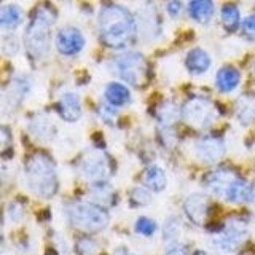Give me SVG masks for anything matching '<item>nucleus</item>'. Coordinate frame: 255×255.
I'll return each instance as SVG.
<instances>
[{
    "mask_svg": "<svg viewBox=\"0 0 255 255\" xmlns=\"http://www.w3.org/2000/svg\"><path fill=\"white\" fill-rule=\"evenodd\" d=\"M98 29L104 45L114 50H123L134 42L137 34V22L128 8L117 3H107L99 11Z\"/></svg>",
    "mask_w": 255,
    "mask_h": 255,
    "instance_id": "1",
    "label": "nucleus"
},
{
    "mask_svg": "<svg viewBox=\"0 0 255 255\" xmlns=\"http://www.w3.org/2000/svg\"><path fill=\"white\" fill-rule=\"evenodd\" d=\"M56 10L48 3L38 5L32 13L24 32V45L30 59L40 61L50 51L51 27L56 22Z\"/></svg>",
    "mask_w": 255,
    "mask_h": 255,
    "instance_id": "2",
    "label": "nucleus"
},
{
    "mask_svg": "<svg viewBox=\"0 0 255 255\" xmlns=\"http://www.w3.org/2000/svg\"><path fill=\"white\" fill-rule=\"evenodd\" d=\"M204 185L211 193L217 195L230 203H249L252 185L230 167H219L204 177Z\"/></svg>",
    "mask_w": 255,
    "mask_h": 255,
    "instance_id": "3",
    "label": "nucleus"
},
{
    "mask_svg": "<svg viewBox=\"0 0 255 255\" xmlns=\"http://www.w3.org/2000/svg\"><path fill=\"white\" fill-rule=\"evenodd\" d=\"M27 187L32 193H35L40 198H53L58 191V174L53 159L45 153H34L27 158L26 166Z\"/></svg>",
    "mask_w": 255,
    "mask_h": 255,
    "instance_id": "4",
    "label": "nucleus"
},
{
    "mask_svg": "<svg viewBox=\"0 0 255 255\" xmlns=\"http://www.w3.org/2000/svg\"><path fill=\"white\" fill-rule=\"evenodd\" d=\"M70 225L83 233H98L109 225V212L106 207L94 203H74L67 207Z\"/></svg>",
    "mask_w": 255,
    "mask_h": 255,
    "instance_id": "5",
    "label": "nucleus"
},
{
    "mask_svg": "<svg viewBox=\"0 0 255 255\" xmlns=\"http://www.w3.org/2000/svg\"><path fill=\"white\" fill-rule=\"evenodd\" d=\"M112 66H114L117 75L125 80L128 85L140 88L147 83L148 66L145 58L137 51H128L123 54H118L112 61Z\"/></svg>",
    "mask_w": 255,
    "mask_h": 255,
    "instance_id": "6",
    "label": "nucleus"
},
{
    "mask_svg": "<svg viewBox=\"0 0 255 255\" xmlns=\"http://www.w3.org/2000/svg\"><path fill=\"white\" fill-rule=\"evenodd\" d=\"M180 115L190 126L196 129H206L215 122L219 110L211 99L204 96H193L182 106Z\"/></svg>",
    "mask_w": 255,
    "mask_h": 255,
    "instance_id": "7",
    "label": "nucleus"
},
{
    "mask_svg": "<svg viewBox=\"0 0 255 255\" xmlns=\"http://www.w3.org/2000/svg\"><path fill=\"white\" fill-rule=\"evenodd\" d=\"M246 236L247 223L241 219H231L225 223V227L215 233L212 243L223 252H233L244 241Z\"/></svg>",
    "mask_w": 255,
    "mask_h": 255,
    "instance_id": "8",
    "label": "nucleus"
},
{
    "mask_svg": "<svg viewBox=\"0 0 255 255\" xmlns=\"http://www.w3.org/2000/svg\"><path fill=\"white\" fill-rule=\"evenodd\" d=\"M82 172L86 180L91 183L98 182H107L112 175V161L110 158L102 153V151H93L88 156H85L82 163Z\"/></svg>",
    "mask_w": 255,
    "mask_h": 255,
    "instance_id": "9",
    "label": "nucleus"
},
{
    "mask_svg": "<svg viewBox=\"0 0 255 255\" xmlns=\"http://www.w3.org/2000/svg\"><path fill=\"white\" fill-rule=\"evenodd\" d=\"M85 37L82 30L74 26H66L59 29L56 35V48L62 56H75L83 50Z\"/></svg>",
    "mask_w": 255,
    "mask_h": 255,
    "instance_id": "10",
    "label": "nucleus"
},
{
    "mask_svg": "<svg viewBox=\"0 0 255 255\" xmlns=\"http://www.w3.org/2000/svg\"><path fill=\"white\" fill-rule=\"evenodd\" d=\"M196 155L207 164L217 163L225 155V142L220 135L207 134L196 142Z\"/></svg>",
    "mask_w": 255,
    "mask_h": 255,
    "instance_id": "11",
    "label": "nucleus"
},
{
    "mask_svg": "<svg viewBox=\"0 0 255 255\" xmlns=\"http://www.w3.org/2000/svg\"><path fill=\"white\" fill-rule=\"evenodd\" d=\"M207 209H209V203L207 198L201 193H193L185 199L183 204V211H185L187 217L195 225H203L207 219Z\"/></svg>",
    "mask_w": 255,
    "mask_h": 255,
    "instance_id": "12",
    "label": "nucleus"
},
{
    "mask_svg": "<svg viewBox=\"0 0 255 255\" xmlns=\"http://www.w3.org/2000/svg\"><path fill=\"white\" fill-rule=\"evenodd\" d=\"M58 112L64 122L75 123L82 117V102H80L78 94L75 93H64L58 102Z\"/></svg>",
    "mask_w": 255,
    "mask_h": 255,
    "instance_id": "13",
    "label": "nucleus"
},
{
    "mask_svg": "<svg viewBox=\"0 0 255 255\" xmlns=\"http://www.w3.org/2000/svg\"><path fill=\"white\" fill-rule=\"evenodd\" d=\"M185 66L190 74L193 75H203L204 72L211 67V56L204 51L203 48H193L190 50L185 58Z\"/></svg>",
    "mask_w": 255,
    "mask_h": 255,
    "instance_id": "14",
    "label": "nucleus"
},
{
    "mask_svg": "<svg viewBox=\"0 0 255 255\" xmlns=\"http://www.w3.org/2000/svg\"><path fill=\"white\" fill-rule=\"evenodd\" d=\"M239 82H241V74L233 66L222 67L215 75V86L219 88L220 93H231L238 88Z\"/></svg>",
    "mask_w": 255,
    "mask_h": 255,
    "instance_id": "15",
    "label": "nucleus"
},
{
    "mask_svg": "<svg viewBox=\"0 0 255 255\" xmlns=\"http://www.w3.org/2000/svg\"><path fill=\"white\" fill-rule=\"evenodd\" d=\"M215 6L212 0H190L188 3V14L191 19L196 22L206 24L212 19Z\"/></svg>",
    "mask_w": 255,
    "mask_h": 255,
    "instance_id": "16",
    "label": "nucleus"
},
{
    "mask_svg": "<svg viewBox=\"0 0 255 255\" xmlns=\"http://www.w3.org/2000/svg\"><path fill=\"white\" fill-rule=\"evenodd\" d=\"M104 96H106V101L109 104L115 107H122L125 104H128L131 101V93L128 90V86H125L120 82H112L106 86V91H104Z\"/></svg>",
    "mask_w": 255,
    "mask_h": 255,
    "instance_id": "17",
    "label": "nucleus"
},
{
    "mask_svg": "<svg viewBox=\"0 0 255 255\" xmlns=\"http://www.w3.org/2000/svg\"><path fill=\"white\" fill-rule=\"evenodd\" d=\"M236 117L243 125L255 122V94H244L238 99Z\"/></svg>",
    "mask_w": 255,
    "mask_h": 255,
    "instance_id": "18",
    "label": "nucleus"
},
{
    "mask_svg": "<svg viewBox=\"0 0 255 255\" xmlns=\"http://www.w3.org/2000/svg\"><path fill=\"white\" fill-rule=\"evenodd\" d=\"M22 22V10L18 5H5L0 11V26L5 30H14Z\"/></svg>",
    "mask_w": 255,
    "mask_h": 255,
    "instance_id": "19",
    "label": "nucleus"
},
{
    "mask_svg": "<svg viewBox=\"0 0 255 255\" xmlns=\"http://www.w3.org/2000/svg\"><path fill=\"white\" fill-rule=\"evenodd\" d=\"M143 183H145L151 191H156V193L163 191L166 188V183H167L164 171L159 166L147 167L145 174H143Z\"/></svg>",
    "mask_w": 255,
    "mask_h": 255,
    "instance_id": "20",
    "label": "nucleus"
},
{
    "mask_svg": "<svg viewBox=\"0 0 255 255\" xmlns=\"http://www.w3.org/2000/svg\"><path fill=\"white\" fill-rule=\"evenodd\" d=\"M222 24L228 32H235L241 24V13L235 3H227L222 8Z\"/></svg>",
    "mask_w": 255,
    "mask_h": 255,
    "instance_id": "21",
    "label": "nucleus"
},
{
    "mask_svg": "<svg viewBox=\"0 0 255 255\" xmlns=\"http://www.w3.org/2000/svg\"><path fill=\"white\" fill-rule=\"evenodd\" d=\"M179 114L180 112H179L177 106H174L172 102H166L158 110V120L166 129H169V126L172 123H175V120L179 118Z\"/></svg>",
    "mask_w": 255,
    "mask_h": 255,
    "instance_id": "22",
    "label": "nucleus"
},
{
    "mask_svg": "<svg viewBox=\"0 0 255 255\" xmlns=\"http://www.w3.org/2000/svg\"><path fill=\"white\" fill-rule=\"evenodd\" d=\"M91 185H93V193H94L96 199H98V204L104 206V204L114 203L115 193L112 191L107 182H98V183H91Z\"/></svg>",
    "mask_w": 255,
    "mask_h": 255,
    "instance_id": "23",
    "label": "nucleus"
},
{
    "mask_svg": "<svg viewBox=\"0 0 255 255\" xmlns=\"http://www.w3.org/2000/svg\"><path fill=\"white\" fill-rule=\"evenodd\" d=\"M98 243L91 238H80L75 243V252L77 255H98Z\"/></svg>",
    "mask_w": 255,
    "mask_h": 255,
    "instance_id": "24",
    "label": "nucleus"
},
{
    "mask_svg": "<svg viewBox=\"0 0 255 255\" xmlns=\"http://www.w3.org/2000/svg\"><path fill=\"white\" fill-rule=\"evenodd\" d=\"M151 201V195L150 191L142 188V187H135L131 195H129V203L132 207H139V206H147Z\"/></svg>",
    "mask_w": 255,
    "mask_h": 255,
    "instance_id": "25",
    "label": "nucleus"
},
{
    "mask_svg": "<svg viewBox=\"0 0 255 255\" xmlns=\"http://www.w3.org/2000/svg\"><path fill=\"white\" fill-rule=\"evenodd\" d=\"M179 235H180V222L175 217H171L169 220L164 223V231H163L164 241L172 243V241L177 239Z\"/></svg>",
    "mask_w": 255,
    "mask_h": 255,
    "instance_id": "26",
    "label": "nucleus"
},
{
    "mask_svg": "<svg viewBox=\"0 0 255 255\" xmlns=\"http://www.w3.org/2000/svg\"><path fill=\"white\" fill-rule=\"evenodd\" d=\"M135 231L143 236H151L156 233V223L148 217H139L135 220Z\"/></svg>",
    "mask_w": 255,
    "mask_h": 255,
    "instance_id": "27",
    "label": "nucleus"
},
{
    "mask_svg": "<svg viewBox=\"0 0 255 255\" xmlns=\"http://www.w3.org/2000/svg\"><path fill=\"white\" fill-rule=\"evenodd\" d=\"M32 131H34L35 134H37V137H40V139H43L45 137V134L48 135V137H50L51 135V131H53V125H50L46 122L45 118H37L35 120V123H32Z\"/></svg>",
    "mask_w": 255,
    "mask_h": 255,
    "instance_id": "28",
    "label": "nucleus"
},
{
    "mask_svg": "<svg viewBox=\"0 0 255 255\" xmlns=\"http://www.w3.org/2000/svg\"><path fill=\"white\" fill-rule=\"evenodd\" d=\"M241 30H243V35L247 40H251V42H255V14L247 16V18L243 21Z\"/></svg>",
    "mask_w": 255,
    "mask_h": 255,
    "instance_id": "29",
    "label": "nucleus"
},
{
    "mask_svg": "<svg viewBox=\"0 0 255 255\" xmlns=\"http://www.w3.org/2000/svg\"><path fill=\"white\" fill-rule=\"evenodd\" d=\"M99 115H101V120H104L106 123H114V120L117 117L115 106H112V104H104V106L99 107Z\"/></svg>",
    "mask_w": 255,
    "mask_h": 255,
    "instance_id": "30",
    "label": "nucleus"
},
{
    "mask_svg": "<svg viewBox=\"0 0 255 255\" xmlns=\"http://www.w3.org/2000/svg\"><path fill=\"white\" fill-rule=\"evenodd\" d=\"M166 10L172 16V18H177V16L182 13V2H180V0H169Z\"/></svg>",
    "mask_w": 255,
    "mask_h": 255,
    "instance_id": "31",
    "label": "nucleus"
},
{
    "mask_svg": "<svg viewBox=\"0 0 255 255\" xmlns=\"http://www.w3.org/2000/svg\"><path fill=\"white\" fill-rule=\"evenodd\" d=\"M164 255H188V251L185 246H172Z\"/></svg>",
    "mask_w": 255,
    "mask_h": 255,
    "instance_id": "32",
    "label": "nucleus"
},
{
    "mask_svg": "<svg viewBox=\"0 0 255 255\" xmlns=\"http://www.w3.org/2000/svg\"><path fill=\"white\" fill-rule=\"evenodd\" d=\"M249 204L252 206V211L255 215V185H252V191H251V196H249Z\"/></svg>",
    "mask_w": 255,
    "mask_h": 255,
    "instance_id": "33",
    "label": "nucleus"
},
{
    "mask_svg": "<svg viewBox=\"0 0 255 255\" xmlns=\"http://www.w3.org/2000/svg\"><path fill=\"white\" fill-rule=\"evenodd\" d=\"M46 255H58V252H56L54 249H48L46 251Z\"/></svg>",
    "mask_w": 255,
    "mask_h": 255,
    "instance_id": "34",
    "label": "nucleus"
},
{
    "mask_svg": "<svg viewBox=\"0 0 255 255\" xmlns=\"http://www.w3.org/2000/svg\"><path fill=\"white\" fill-rule=\"evenodd\" d=\"M120 255H132V254H131V252H128V251H123Z\"/></svg>",
    "mask_w": 255,
    "mask_h": 255,
    "instance_id": "35",
    "label": "nucleus"
},
{
    "mask_svg": "<svg viewBox=\"0 0 255 255\" xmlns=\"http://www.w3.org/2000/svg\"><path fill=\"white\" fill-rule=\"evenodd\" d=\"M254 70H255V66H254Z\"/></svg>",
    "mask_w": 255,
    "mask_h": 255,
    "instance_id": "36",
    "label": "nucleus"
}]
</instances>
